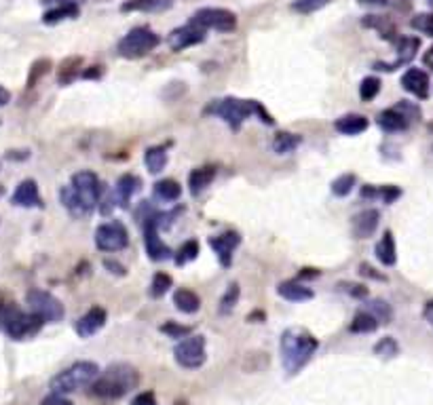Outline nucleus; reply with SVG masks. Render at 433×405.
<instances>
[{"label":"nucleus","instance_id":"obj_50","mask_svg":"<svg viewBox=\"0 0 433 405\" xmlns=\"http://www.w3.org/2000/svg\"><path fill=\"white\" fill-rule=\"evenodd\" d=\"M342 287L353 296V298H366L368 296V287L363 285H355V283H342Z\"/></svg>","mask_w":433,"mask_h":405},{"label":"nucleus","instance_id":"obj_3","mask_svg":"<svg viewBox=\"0 0 433 405\" xmlns=\"http://www.w3.org/2000/svg\"><path fill=\"white\" fill-rule=\"evenodd\" d=\"M205 114H214L218 119H222L233 131H239L241 125L250 119V117H258L264 125H275V119L266 112V108L256 102V100H239V98H222V100H214L207 108Z\"/></svg>","mask_w":433,"mask_h":405},{"label":"nucleus","instance_id":"obj_45","mask_svg":"<svg viewBox=\"0 0 433 405\" xmlns=\"http://www.w3.org/2000/svg\"><path fill=\"white\" fill-rule=\"evenodd\" d=\"M370 314H374L376 317V321L380 323H389L391 321V317H393V312H391V306L384 302V300H374V302H370V310H368Z\"/></svg>","mask_w":433,"mask_h":405},{"label":"nucleus","instance_id":"obj_29","mask_svg":"<svg viewBox=\"0 0 433 405\" xmlns=\"http://www.w3.org/2000/svg\"><path fill=\"white\" fill-rule=\"evenodd\" d=\"M174 304L184 314H195L201 308V298L193 289H178L174 293Z\"/></svg>","mask_w":433,"mask_h":405},{"label":"nucleus","instance_id":"obj_60","mask_svg":"<svg viewBox=\"0 0 433 405\" xmlns=\"http://www.w3.org/2000/svg\"><path fill=\"white\" fill-rule=\"evenodd\" d=\"M429 129H431V131H433V123H431V125H429Z\"/></svg>","mask_w":433,"mask_h":405},{"label":"nucleus","instance_id":"obj_57","mask_svg":"<svg viewBox=\"0 0 433 405\" xmlns=\"http://www.w3.org/2000/svg\"><path fill=\"white\" fill-rule=\"evenodd\" d=\"M81 77H83V79H100V77H102V70H100V66H96V70H87V72H83Z\"/></svg>","mask_w":433,"mask_h":405},{"label":"nucleus","instance_id":"obj_16","mask_svg":"<svg viewBox=\"0 0 433 405\" xmlns=\"http://www.w3.org/2000/svg\"><path fill=\"white\" fill-rule=\"evenodd\" d=\"M108 321V312L102 308V306H91L77 323H75V329L81 338H91L96 336Z\"/></svg>","mask_w":433,"mask_h":405},{"label":"nucleus","instance_id":"obj_11","mask_svg":"<svg viewBox=\"0 0 433 405\" xmlns=\"http://www.w3.org/2000/svg\"><path fill=\"white\" fill-rule=\"evenodd\" d=\"M174 357H176V363L184 369H199L205 359H207V352H205V338L203 336H186L182 338L176 348H174Z\"/></svg>","mask_w":433,"mask_h":405},{"label":"nucleus","instance_id":"obj_24","mask_svg":"<svg viewBox=\"0 0 433 405\" xmlns=\"http://www.w3.org/2000/svg\"><path fill=\"white\" fill-rule=\"evenodd\" d=\"M368 119L363 114H344L340 119H336L334 129L342 135H359L368 129Z\"/></svg>","mask_w":433,"mask_h":405},{"label":"nucleus","instance_id":"obj_22","mask_svg":"<svg viewBox=\"0 0 433 405\" xmlns=\"http://www.w3.org/2000/svg\"><path fill=\"white\" fill-rule=\"evenodd\" d=\"M176 0H125L121 5L123 13H161L169 9Z\"/></svg>","mask_w":433,"mask_h":405},{"label":"nucleus","instance_id":"obj_12","mask_svg":"<svg viewBox=\"0 0 433 405\" xmlns=\"http://www.w3.org/2000/svg\"><path fill=\"white\" fill-rule=\"evenodd\" d=\"M193 24H197L203 30H216V32H233L237 28V15L228 9H220V7H205L199 9L193 20Z\"/></svg>","mask_w":433,"mask_h":405},{"label":"nucleus","instance_id":"obj_21","mask_svg":"<svg viewBox=\"0 0 433 405\" xmlns=\"http://www.w3.org/2000/svg\"><path fill=\"white\" fill-rule=\"evenodd\" d=\"M142 188V182L138 175H131V173H125L119 178L117 186H115V194H112V201L119 205V207H129V201L140 192Z\"/></svg>","mask_w":433,"mask_h":405},{"label":"nucleus","instance_id":"obj_26","mask_svg":"<svg viewBox=\"0 0 433 405\" xmlns=\"http://www.w3.org/2000/svg\"><path fill=\"white\" fill-rule=\"evenodd\" d=\"M374 253H376V258H378V262H380L382 266H395V262H397V249H395V239H393V232H391V230H387V232L382 234V239L376 243Z\"/></svg>","mask_w":433,"mask_h":405},{"label":"nucleus","instance_id":"obj_37","mask_svg":"<svg viewBox=\"0 0 433 405\" xmlns=\"http://www.w3.org/2000/svg\"><path fill=\"white\" fill-rule=\"evenodd\" d=\"M197 255H199V241L190 239V241H186V243L178 249V253H176V266H184V264L193 262Z\"/></svg>","mask_w":433,"mask_h":405},{"label":"nucleus","instance_id":"obj_20","mask_svg":"<svg viewBox=\"0 0 433 405\" xmlns=\"http://www.w3.org/2000/svg\"><path fill=\"white\" fill-rule=\"evenodd\" d=\"M401 87L410 95H414L418 100H427L429 98V77H427V72H422L418 68H410V70L403 72Z\"/></svg>","mask_w":433,"mask_h":405},{"label":"nucleus","instance_id":"obj_52","mask_svg":"<svg viewBox=\"0 0 433 405\" xmlns=\"http://www.w3.org/2000/svg\"><path fill=\"white\" fill-rule=\"evenodd\" d=\"M319 274H321V272L315 270V268H302L300 274H298V281H302V279H315V277H319Z\"/></svg>","mask_w":433,"mask_h":405},{"label":"nucleus","instance_id":"obj_23","mask_svg":"<svg viewBox=\"0 0 433 405\" xmlns=\"http://www.w3.org/2000/svg\"><path fill=\"white\" fill-rule=\"evenodd\" d=\"M277 293L287 300V302H306V300H313V289L302 285L300 281H285L277 287Z\"/></svg>","mask_w":433,"mask_h":405},{"label":"nucleus","instance_id":"obj_55","mask_svg":"<svg viewBox=\"0 0 433 405\" xmlns=\"http://www.w3.org/2000/svg\"><path fill=\"white\" fill-rule=\"evenodd\" d=\"M9 102H11V93H9V89H5L3 85H0V108L7 106Z\"/></svg>","mask_w":433,"mask_h":405},{"label":"nucleus","instance_id":"obj_4","mask_svg":"<svg viewBox=\"0 0 433 405\" xmlns=\"http://www.w3.org/2000/svg\"><path fill=\"white\" fill-rule=\"evenodd\" d=\"M140 384V373L129 363H115L91 382V394L98 399H121Z\"/></svg>","mask_w":433,"mask_h":405},{"label":"nucleus","instance_id":"obj_9","mask_svg":"<svg viewBox=\"0 0 433 405\" xmlns=\"http://www.w3.org/2000/svg\"><path fill=\"white\" fill-rule=\"evenodd\" d=\"M26 304H28V310L34 317H39L43 323H58L66 314L64 304L45 289H30L26 293Z\"/></svg>","mask_w":433,"mask_h":405},{"label":"nucleus","instance_id":"obj_34","mask_svg":"<svg viewBox=\"0 0 433 405\" xmlns=\"http://www.w3.org/2000/svg\"><path fill=\"white\" fill-rule=\"evenodd\" d=\"M79 11H81L79 5H60V7H53L51 11H47L43 15V22L53 26V24H58L62 20H75L79 15Z\"/></svg>","mask_w":433,"mask_h":405},{"label":"nucleus","instance_id":"obj_10","mask_svg":"<svg viewBox=\"0 0 433 405\" xmlns=\"http://www.w3.org/2000/svg\"><path fill=\"white\" fill-rule=\"evenodd\" d=\"M420 119V108L410 104V102H399L397 106L382 110L376 117V123L382 131L387 133H397V131H406L410 127L412 121Z\"/></svg>","mask_w":433,"mask_h":405},{"label":"nucleus","instance_id":"obj_48","mask_svg":"<svg viewBox=\"0 0 433 405\" xmlns=\"http://www.w3.org/2000/svg\"><path fill=\"white\" fill-rule=\"evenodd\" d=\"M41 405H75L66 394H58V392H51V394H47L43 401H41Z\"/></svg>","mask_w":433,"mask_h":405},{"label":"nucleus","instance_id":"obj_31","mask_svg":"<svg viewBox=\"0 0 433 405\" xmlns=\"http://www.w3.org/2000/svg\"><path fill=\"white\" fill-rule=\"evenodd\" d=\"M144 163L150 173H161L167 165V150L165 146H150L144 152Z\"/></svg>","mask_w":433,"mask_h":405},{"label":"nucleus","instance_id":"obj_47","mask_svg":"<svg viewBox=\"0 0 433 405\" xmlns=\"http://www.w3.org/2000/svg\"><path fill=\"white\" fill-rule=\"evenodd\" d=\"M131 405H159V403H157V397H155L153 390H144V392H138L131 399Z\"/></svg>","mask_w":433,"mask_h":405},{"label":"nucleus","instance_id":"obj_38","mask_svg":"<svg viewBox=\"0 0 433 405\" xmlns=\"http://www.w3.org/2000/svg\"><path fill=\"white\" fill-rule=\"evenodd\" d=\"M172 285H174V279L167 272H157L153 277V283H150V296L153 298H163L169 291Z\"/></svg>","mask_w":433,"mask_h":405},{"label":"nucleus","instance_id":"obj_46","mask_svg":"<svg viewBox=\"0 0 433 405\" xmlns=\"http://www.w3.org/2000/svg\"><path fill=\"white\" fill-rule=\"evenodd\" d=\"M165 336H169V338H186V336H190V327L188 325H180V323H174V321H167L165 325H161L159 327Z\"/></svg>","mask_w":433,"mask_h":405},{"label":"nucleus","instance_id":"obj_5","mask_svg":"<svg viewBox=\"0 0 433 405\" xmlns=\"http://www.w3.org/2000/svg\"><path fill=\"white\" fill-rule=\"evenodd\" d=\"M100 367L93 361H79L70 367H66L64 371H60L58 376L51 378V392L58 394H68V392H77L85 386H91V382L100 376Z\"/></svg>","mask_w":433,"mask_h":405},{"label":"nucleus","instance_id":"obj_35","mask_svg":"<svg viewBox=\"0 0 433 405\" xmlns=\"http://www.w3.org/2000/svg\"><path fill=\"white\" fill-rule=\"evenodd\" d=\"M363 26H368V28H376V30L380 32V36L387 39V41H395L397 28H395L387 18H380V15H368V18L363 20Z\"/></svg>","mask_w":433,"mask_h":405},{"label":"nucleus","instance_id":"obj_17","mask_svg":"<svg viewBox=\"0 0 433 405\" xmlns=\"http://www.w3.org/2000/svg\"><path fill=\"white\" fill-rule=\"evenodd\" d=\"M380 224V211L378 209H363L351 220V230L355 239H370Z\"/></svg>","mask_w":433,"mask_h":405},{"label":"nucleus","instance_id":"obj_7","mask_svg":"<svg viewBox=\"0 0 433 405\" xmlns=\"http://www.w3.org/2000/svg\"><path fill=\"white\" fill-rule=\"evenodd\" d=\"M161 45L159 34H155L150 28L146 26H138L134 30H129L117 45V53L123 60H142L148 53H153L157 47Z\"/></svg>","mask_w":433,"mask_h":405},{"label":"nucleus","instance_id":"obj_41","mask_svg":"<svg viewBox=\"0 0 433 405\" xmlns=\"http://www.w3.org/2000/svg\"><path fill=\"white\" fill-rule=\"evenodd\" d=\"M332 3V0H294L292 9L302 13V15H309V13H315L323 7H328Z\"/></svg>","mask_w":433,"mask_h":405},{"label":"nucleus","instance_id":"obj_54","mask_svg":"<svg viewBox=\"0 0 433 405\" xmlns=\"http://www.w3.org/2000/svg\"><path fill=\"white\" fill-rule=\"evenodd\" d=\"M422 317H425V321H429V323L433 325V300H429V302L425 304V308H422Z\"/></svg>","mask_w":433,"mask_h":405},{"label":"nucleus","instance_id":"obj_19","mask_svg":"<svg viewBox=\"0 0 433 405\" xmlns=\"http://www.w3.org/2000/svg\"><path fill=\"white\" fill-rule=\"evenodd\" d=\"M11 203L18 205V207H26V209H32V207H43V199H41V192H39V184L34 180H24L13 197H11Z\"/></svg>","mask_w":433,"mask_h":405},{"label":"nucleus","instance_id":"obj_39","mask_svg":"<svg viewBox=\"0 0 433 405\" xmlns=\"http://www.w3.org/2000/svg\"><path fill=\"white\" fill-rule=\"evenodd\" d=\"M378 93H380V81H378L376 77H368V79L361 81V85H359V98H361L363 102H372Z\"/></svg>","mask_w":433,"mask_h":405},{"label":"nucleus","instance_id":"obj_59","mask_svg":"<svg viewBox=\"0 0 433 405\" xmlns=\"http://www.w3.org/2000/svg\"><path fill=\"white\" fill-rule=\"evenodd\" d=\"M427 3H429V5H431V7H433V0H427Z\"/></svg>","mask_w":433,"mask_h":405},{"label":"nucleus","instance_id":"obj_49","mask_svg":"<svg viewBox=\"0 0 433 405\" xmlns=\"http://www.w3.org/2000/svg\"><path fill=\"white\" fill-rule=\"evenodd\" d=\"M359 274L361 277H368V279H376V281H387V277L384 274H380V272H376L370 264H359Z\"/></svg>","mask_w":433,"mask_h":405},{"label":"nucleus","instance_id":"obj_36","mask_svg":"<svg viewBox=\"0 0 433 405\" xmlns=\"http://www.w3.org/2000/svg\"><path fill=\"white\" fill-rule=\"evenodd\" d=\"M355 182H357V178L353 175V173H344V175H340V178H336L334 182H332V194L334 197H349L351 194V190L355 188Z\"/></svg>","mask_w":433,"mask_h":405},{"label":"nucleus","instance_id":"obj_44","mask_svg":"<svg viewBox=\"0 0 433 405\" xmlns=\"http://www.w3.org/2000/svg\"><path fill=\"white\" fill-rule=\"evenodd\" d=\"M410 26L433 39V13H418L416 18H412Z\"/></svg>","mask_w":433,"mask_h":405},{"label":"nucleus","instance_id":"obj_30","mask_svg":"<svg viewBox=\"0 0 433 405\" xmlns=\"http://www.w3.org/2000/svg\"><path fill=\"white\" fill-rule=\"evenodd\" d=\"M401 197V190L397 188V186H380V188H376V186H363L361 188V199H380L382 203H387V205H391L395 199H399Z\"/></svg>","mask_w":433,"mask_h":405},{"label":"nucleus","instance_id":"obj_14","mask_svg":"<svg viewBox=\"0 0 433 405\" xmlns=\"http://www.w3.org/2000/svg\"><path fill=\"white\" fill-rule=\"evenodd\" d=\"M205 41V30L199 28L197 24L188 22L186 26L182 28H176L169 36H167V45L172 51H184L188 47H195L199 43Z\"/></svg>","mask_w":433,"mask_h":405},{"label":"nucleus","instance_id":"obj_8","mask_svg":"<svg viewBox=\"0 0 433 405\" xmlns=\"http://www.w3.org/2000/svg\"><path fill=\"white\" fill-rule=\"evenodd\" d=\"M142 211H146L144 218H140L144 222V247H146V255L153 262H163L167 258H172V249L161 241L159 237V226L163 220V213L155 211L153 207H148V203H142L140 207Z\"/></svg>","mask_w":433,"mask_h":405},{"label":"nucleus","instance_id":"obj_15","mask_svg":"<svg viewBox=\"0 0 433 405\" xmlns=\"http://www.w3.org/2000/svg\"><path fill=\"white\" fill-rule=\"evenodd\" d=\"M239 243H241V237L235 230H226L218 237H209V247L218 255L222 268H228L233 264V253L239 247Z\"/></svg>","mask_w":433,"mask_h":405},{"label":"nucleus","instance_id":"obj_53","mask_svg":"<svg viewBox=\"0 0 433 405\" xmlns=\"http://www.w3.org/2000/svg\"><path fill=\"white\" fill-rule=\"evenodd\" d=\"M357 3L363 7H387L389 0H357Z\"/></svg>","mask_w":433,"mask_h":405},{"label":"nucleus","instance_id":"obj_1","mask_svg":"<svg viewBox=\"0 0 433 405\" xmlns=\"http://www.w3.org/2000/svg\"><path fill=\"white\" fill-rule=\"evenodd\" d=\"M100 178L93 171H79L72 175L70 186L60 188V201L72 218H89L100 205Z\"/></svg>","mask_w":433,"mask_h":405},{"label":"nucleus","instance_id":"obj_25","mask_svg":"<svg viewBox=\"0 0 433 405\" xmlns=\"http://www.w3.org/2000/svg\"><path fill=\"white\" fill-rule=\"evenodd\" d=\"M216 173L218 169L214 165H205V167H199L195 169L190 175H188V188H190V194H201L214 180H216Z\"/></svg>","mask_w":433,"mask_h":405},{"label":"nucleus","instance_id":"obj_13","mask_svg":"<svg viewBox=\"0 0 433 405\" xmlns=\"http://www.w3.org/2000/svg\"><path fill=\"white\" fill-rule=\"evenodd\" d=\"M129 245V232L127 228L121 224V222H106L102 226H98L96 230V247L100 251H108V253H115V251H121Z\"/></svg>","mask_w":433,"mask_h":405},{"label":"nucleus","instance_id":"obj_51","mask_svg":"<svg viewBox=\"0 0 433 405\" xmlns=\"http://www.w3.org/2000/svg\"><path fill=\"white\" fill-rule=\"evenodd\" d=\"M104 266L108 268V272L112 274H119V277H125V266L119 264V262H112V260H104Z\"/></svg>","mask_w":433,"mask_h":405},{"label":"nucleus","instance_id":"obj_28","mask_svg":"<svg viewBox=\"0 0 433 405\" xmlns=\"http://www.w3.org/2000/svg\"><path fill=\"white\" fill-rule=\"evenodd\" d=\"M153 194L157 201L161 203H176L180 197H182V186L172 180V178H165V180H159L153 188Z\"/></svg>","mask_w":433,"mask_h":405},{"label":"nucleus","instance_id":"obj_42","mask_svg":"<svg viewBox=\"0 0 433 405\" xmlns=\"http://www.w3.org/2000/svg\"><path fill=\"white\" fill-rule=\"evenodd\" d=\"M51 70V60H39V62H34L32 64V68H30V74H28V87H34L47 72Z\"/></svg>","mask_w":433,"mask_h":405},{"label":"nucleus","instance_id":"obj_40","mask_svg":"<svg viewBox=\"0 0 433 405\" xmlns=\"http://www.w3.org/2000/svg\"><path fill=\"white\" fill-rule=\"evenodd\" d=\"M239 293H241V291H239V285H237V283H231L228 289L224 291L222 300H220V312H222V314H228V312L237 306Z\"/></svg>","mask_w":433,"mask_h":405},{"label":"nucleus","instance_id":"obj_18","mask_svg":"<svg viewBox=\"0 0 433 405\" xmlns=\"http://www.w3.org/2000/svg\"><path fill=\"white\" fill-rule=\"evenodd\" d=\"M418 47H420V41H418L416 36H406V39H401L399 45H397V60H395L393 64H374V68H376V70L393 72V70H397L399 66L410 64V62L416 58Z\"/></svg>","mask_w":433,"mask_h":405},{"label":"nucleus","instance_id":"obj_32","mask_svg":"<svg viewBox=\"0 0 433 405\" xmlns=\"http://www.w3.org/2000/svg\"><path fill=\"white\" fill-rule=\"evenodd\" d=\"M376 329H378V321H376V317L370 314L368 310L355 312V317H353V321H351V325H349V331H351V333H372V331H376Z\"/></svg>","mask_w":433,"mask_h":405},{"label":"nucleus","instance_id":"obj_33","mask_svg":"<svg viewBox=\"0 0 433 405\" xmlns=\"http://www.w3.org/2000/svg\"><path fill=\"white\" fill-rule=\"evenodd\" d=\"M302 144V138L296 135V133H290V131H279L273 140V150L277 154H290L294 152L298 146Z\"/></svg>","mask_w":433,"mask_h":405},{"label":"nucleus","instance_id":"obj_56","mask_svg":"<svg viewBox=\"0 0 433 405\" xmlns=\"http://www.w3.org/2000/svg\"><path fill=\"white\" fill-rule=\"evenodd\" d=\"M45 5H56V7H60V5H79L81 0H43Z\"/></svg>","mask_w":433,"mask_h":405},{"label":"nucleus","instance_id":"obj_2","mask_svg":"<svg viewBox=\"0 0 433 405\" xmlns=\"http://www.w3.org/2000/svg\"><path fill=\"white\" fill-rule=\"evenodd\" d=\"M317 348H319V340L309 329H304V327L285 329L281 333V340H279L283 369L290 376L298 373L311 361V357L317 352Z\"/></svg>","mask_w":433,"mask_h":405},{"label":"nucleus","instance_id":"obj_43","mask_svg":"<svg viewBox=\"0 0 433 405\" xmlns=\"http://www.w3.org/2000/svg\"><path fill=\"white\" fill-rule=\"evenodd\" d=\"M399 352V346H397V342L393 340V338H382L380 342H376V346H374V354H378V357H382V359H391V357H395Z\"/></svg>","mask_w":433,"mask_h":405},{"label":"nucleus","instance_id":"obj_6","mask_svg":"<svg viewBox=\"0 0 433 405\" xmlns=\"http://www.w3.org/2000/svg\"><path fill=\"white\" fill-rule=\"evenodd\" d=\"M0 327L5 329V333L11 340H24L39 333L43 321L32 312H24L13 302H7V304H0Z\"/></svg>","mask_w":433,"mask_h":405},{"label":"nucleus","instance_id":"obj_58","mask_svg":"<svg viewBox=\"0 0 433 405\" xmlns=\"http://www.w3.org/2000/svg\"><path fill=\"white\" fill-rule=\"evenodd\" d=\"M422 64H425L427 68H431V70H433V47H431V49L422 55Z\"/></svg>","mask_w":433,"mask_h":405},{"label":"nucleus","instance_id":"obj_27","mask_svg":"<svg viewBox=\"0 0 433 405\" xmlns=\"http://www.w3.org/2000/svg\"><path fill=\"white\" fill-rule=\"evenodd\" d=\"M81 74H83V58H79V55L66 58V60L60 64L58 83H60L62 87H64V85H70V83H75Z\"/></svg>","mask_w":433,"mask_h":405}]
</instances>
